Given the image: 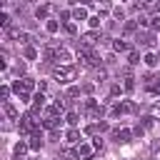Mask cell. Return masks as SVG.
Returning <instances> with one entry per match:
<instances>
[{
    "mask_svg": "<svg viewBox=\"0 0 160 160\" xmlns=\"http://www.w3.org/2000/svg\"><path fill=\"white\" fill-rule=\"evenodd\" d=\"M112 138H115L118 142H130V140L135 138V132H132L130 128H115V130H112Z\"/></svg>",
    "mask_w": 160,
    "mask_h": 160,
    "instance_id": "cell-7",
    "label": "cell"
},
{
    "mask_svg": "<svg viewBox=\"0 0 160 160\" xmlns=\"http://www.w3.org/2000/svg\"><path fill=\"white\" fill-rule=\"evenodd\" d=\"M142 80H145V88H148V92H152V95H160V75H145Z\"/></svg>",
    "mask_w": 160,
    "mask_h": 160,
    "instance_id": "cell-8",
    "label": "cell"
},
{
    "mask_svg": "<svg viewBox=\"0 0 160 160\" xmlns=\"http://www.w3.org/2000/svg\"><path fill=\"white\" fill-rule=\"evenodd\" d=\"M155 12L160 15V0H155Z\"/></svg>",
    "mask_w": 160,
    "mask_h": 160,
    "instance_id": "cell-44",
    "label": "cell"
},
{
    "mask_svg": "<svg viewBox=\"0 0 160 160\" xmlns=\"http://www.w3.org/2000/svg\"><path fill=\"white\" fill-rule=\"evenodd\" d=\"M25 150H30V142H18V145H15V158H20Z\"/></svg>",
    "mask_w": 160,
    "mask_h": 160,
    "instance_id": "cell-30",
    "label": "cell"
},
{
    "mask_svg": "<svg viewBox=\"0 0 160 160\" xmlns=\"http://www.w3.org/2000/svg\"><path fill=\"white\" fill-rule=\"evenodd\" d=\"M48 12H50V5H48V2H40L38 10H35V18H38V20H48Z\"/></svg>",
    "mask_w": 160,
    "mask_h": 160,
    "instance_id": "cell-18",
    "label": "cell"
},
{
    "mask_svg": "<svg viewBox=\"0 0 160 160\" xmlns=\"http://www.w3.org/2000/svg\"><path fill=\"white\" fill-rule=\"evenodd\" d=\"M78 2H80V5H90L92 0H78Z\"/></svg>",
    "mask_w": 160,
    "mask_h": 160,
    "instance_id": "cell-45",
    "label": "cell"
},
{
    "mask_svg": "<svg viewBox=\"0 0 160 160\" xmlns=\"http://www.w3.org/2000/svg\"><path fill=\"white\" fill-rule=\"evenodd\" d=\"M65 122H68L70 128H75V125L80 122V112H78V110H70V112H65Z\"/></svg>",
    "mask_w": 160,
    "mask_h": 160,
    "instance_id": "cell-20",
    "label": "cell"
},
{
    "mask_svg": "<svg viewBox=\"0 0 160 160\" xmlns=\"http://www.w3.org/2000/svg\"><path fill=\"white\" fill-rule=\"evenodd\" d=\"M112 50L115 52H130V45L125 42V38H120V40H112Z\"/></svg>",
    "mask_w": 160,
    "mask_h": 160,
    "instance_id": "cell-19",
    "label": "cell"
},
{
    "mask_svg": "<svg viewBox=\"0 0 160 160\" xmlns=\"http://www.w3.org/2000/svg\"><path fill=\"white\" fill-rule=\"evenodd\" d=\"M42 130H58V125H60V115H50V118H42Z\"/></svg>",
    "mask_w": 160,
    "mask_h": 160,
    "instance_id": "cell-13",
    "label": "cell"
},
{
    "mask_svg": "<svg viewBox=\"0 0 160 160\" xmlns=\"http://www.w3.org/2000/svg\"><path fill=\"white\" fill-rule=\"evenodd\" d=\"M122 88H125V92H132L135 90V78L132 75H125L122 78Z\"/></svg>",
    "mask_w": 160,
    "mask_h": 160,
    "instance_id": "cell-23",
    "label": "cell"
},
{
    "mask_svg": "<svg viewBox=\"0 0 160 160\" xmlns=\"http://www.w3.org/2000/svg\"><path fill=\"white\" fill-rule=\"evenodd\" d=\"M142 62H145L148 68H155L160 60H158V55H155V52H145V55H142Z\"/></svg>",
    "mask_w": 160,
    "mask_h": 160,
    "instance_id": "cell-21",
    "label": "cell"
},
{
    "mask_svg": "<svg viewBox=\"0 0 160 160\" xmlns=\"http://www.w3.org/2000/svg\"><path fill=\"white\" fill-rule=\"evenodd\" d=\"M65 32H68V35H75V32H78V25H75V22H65Z\"/></svg>",
    "mask_w": 160,
    "mask_h": 160,
    "instance_id": "cell-33",
    "label": "cell"
},
{
    "mask_svg": "<svg viewBox=\"0 0 160 160\" xmlns=\"http://www.w3.org/2000/svg\"><path fill=\"white\" fill-rule=\"evenodd\" d=\"M140 120H142V128H145V130H150V128L155 125V115H145V118H140Z\"/></svg>",
    "mask_w": 160,
    "mask_h": 160,
    "instance_id": "cell-29",
    "label": "cell"
},
{
    "mask_svg": "<svg viewBox=\"0 0 160 160\" xmlns=\"http://www.w3.org/2000/svg\"><path fill=\"white\" fill-rule=\"evenodd\" d=\"M138 30H140V22H138V20H125V25H122V38L130 40Z\"/></svg>",
    "mask_w": 160,
    "mask_h": 160,
    "instance_id": "cell-9",
    "label": "cell"
},
{
    "mask_svg": "<svg viewBox=\"0 0 160 160\" xmlns=\"http://www.w3.org/2000/svg\"><path fill=\"white\" fill-rule=\"evenodd\" d=\"M152 115H155V118H160V105H155V108H152Z\"/></svg>",
    "mask_w": 160,
    "mask_h": 160,
    "instance_id": "cell-43",
    "label": "cell"
},
{
    "mask_svg": "<svg viewBox=\"0 0 160 160\" xmlns=\"http://www.w3.org/2000/svg\"><path fill=\"white\" fill-rule=\"evenodd\" d=\"M2 115L8 118V120H18L20 118V112H18V108L10 102V100H2Z\"/></svg>",
    "mask_w": 160,
    "mask_h": 160,
    "instance_id": "cell-10",
    "label": "cell"
},
{
    "mask_svg": "<svg viewBox=\"0 0 160 160\" xmlns=\"http://www.w3.org/2000/svg\"><path fill=\"white\" fill-rule=\"evenodd\" d=\"M55 50H58V48H45V50H42V58H45L48 62H52V60H55Z\"/></svg>",
    "mask_w": 160,
    "mask_h": 160,
    "instance_id": "cell-27",
    "label": "cell"
},
{
    "mask_svg": "<svg viewBox=\"0 0 160 160\" xmlns=\"http://www.w3.org/2000/svg\"><path fill=\"white\" fill-rule=\"evenodd\" d=\"M150 148H152V152H158V150H160V140H155V142H152Z\"/></svg>",
    "mask_w": 160,
    "mask_h": 160,
    "instance_id": "cell-42",
    "label": "cell"
},
{
    "mask_svg": "<svg viewBox=\"0 0 160 160\" xmlns=\"http://www.w3.org/2000/svg\"><path fill=\"white\" fill-rule=\"evenodd\" d=\"M92 145H95V150H102V138L95 135V138H92Z\"/></svg>",
    "mask_w": 160,
    "mask_h": 160,
    "instance_id": "cell-37",
    "label": "cell"
},
{
    "mask_svg": "<svg viewBox=\"0 0 160 160\" xmlns=\"http://www.w3.org/2000/svg\"><path fill=\"white\" fill-rule=\"evenodd\" d=\"M18 128H20V132L22 135H32V132H38V130H42V125H38L35 122V115H22L20 118V122H18Z\"/></svg>",
    "mask_w": 160,
    "mask_h": 160,
    "instance_id": "cell-4",
    "label": "cell"
},
{
    "mask_svg": "<svg viewBox=\"0 0 160 160\" xmlns=\"http://www.w3.org/2000/svg\"><path fill=\"white\" fill-rule=\"evenodd\" d=\"M92 152H95V145H92V142H78V148H75V155H78L80 160H90Z\"/></svg>",
    "mask_w": 160,
    "mask_h": 160,
    "instance_id": "cell-6",
    "label": "cell"
},
{
    "mask_svg": "<svg viewBox=\"0 0 160 160\" xmlns=\"http://www.w3.org/2000/svg\"><path fill=\"white\" fill-rule=\"evenodd\" d=\"M72 18H75V20H88V10H85V5H78V8L72 10Z\"/></svg>",
    "mask_w": 160,
    "mask_h": 160,
    "instance_id": "cell-22",
    "label": "cell"
},
{
    "mask_svg": "<svg viewBox=\"0 0 160 160\" xmlns=\"http://www.w3.org/2000/svg\"><path fill=\"white\" fill-rule=\"evenodd\" d=\"M78 75V68L75 65H55L52 68V78L60 82V85H70Z\"/></svg>",
    "mask_w": 160,
    "mask_h": 160,
    "instance_id": "cell-1",
    "label": "cell"
},
{
    "mask_svg": "<svg viewBox=\"0 0 160 160\" xmlns=\"http://www.w3.org/2000/svg\"><path fill=\"white\" fill-rule=\"evenodd\" d=\"M140 60H142V58H140L138 50H130V52H128V65H138Z\"/></svg>",
    "mask_w": 160,
    "mask_h": 160,
    "instance_id": "cell-25",
    "label": "cell"
},
{
    "mask_svg": "<svg viewBox=\"0 0 160 160\" xmlns=\"http://www.w3.org/2000/svg\"><path fill=\"white\" fill-rule=\"evenodd\" d=\"M90 20V28L95 30V28H100V15H92V18H88Z\"/></svg>",
    "mask_w": 160,
    "mask_h": 160,
    "instance_id": "cell-34",
    "label": "cell"
},
{
    "mask_svg": "<svg viewBox=\"0 0 160 160\" xmlns=\"http://www.w3.org/2000/svg\"><path fill=\"white\" fill-rule=\"evenodd\" d=\"M80 95V88H68V98H78Z\"/></svg>",
    "mask_w": 160,
    "mask_h": 160,
    "instance_id": "cell-40",
    "label": "cell"
},
{
    "mask_svg": "<svg viewBox=\"0 0 160 160\" xmlns=\"http://www.w3.org/2000/svg\"><path fill=\"white\" fill-rule=\"evenodd\" d=\"M40 52H38V45L35 42H30V45H22V58L25 60H35Z\"/></svg>",
    "mask_w": 160,
    "mask_h": 160,
    "instance_id": "cell-14",
    "label": "cell"
},
{
    "mask_svg": "<svg viewBox=\"0 0 160 160\" xmlns=\"http://www.w3.org/2000/svg\"><path fill=\"white\" fill-rule=\"evenodd\" d=\"M40 148H42V130L30 135V150H40Z\"/></svg>",
    "mask_w": 160,
    "mask_h": 160,
    "instance_id": "cell-17",
    "label": "cell"
},
{
    "mask_svg": "<svg viewBox=\"0 0 160 160\" xmlns=\"http://www.w3.org/2000/svg\"><path fill=\"white\" fill-rule=\"evenodd\" d=\"M38 90H40V92H45V90H48V82H45V80H40V82H38Z\"/></svg>",
    "mask_w": 160,
    "mask_h": 160,
    "instance_id": "cell-41",
    "label": "cell"
},
{
    "mask_svg": "<svg viewBox=\"0 0 160 160\" xmlns=\"http://www.w3.org/2000/svg\"><path fill=\"white\" fill-rule=\"evenodd\" d=\"M8 95H10V85H2V88H0V98L8 100Z\"/></svg>",
    "mask_w": 160,
    "mask_h": 160,
    "instance_id": "cell-36",
    "label": "cell"
},
{
    "mask_svg": "<svg viewBox=\"0 0 160 160\" xmlns=\"http://www.w3.org/2000/svg\"><path fill=\"white\" fill-rule=\"evenodd\" d=\"M78 58L82 60V65L85 68H100V55L92 50V48H85V45H80V50H78Z\"/></svg>",
    "mask_w": 160,
    "mask_h": 160,
    "instance_id": "cell-3",
    "label": "cell"
},
{
    "mask_svg": "<svg viewBox=\"0 0 160 160\" xmlns=\"http://www.w3.org/2000/svg\"><path fill=\"white\" fill-rule=\"evenodd\" d=\"M58 28H60V22H58L55 18H48V22H45V30L52 35V32H58Z\"/></svg>",
    "mask_w": 160,
    "mask_h": 160,
    "instance_id": "cell-24",
    "label": "cell"
},
{
    "mask_svg": "<svg viewBox=\"0 0 160 160\" xmlns=\"http://www.w3.org/2000/svg\"><path fill=\"white\" fill-rule=\"evenodd\" d=\"M0 25H2L5 30L10 28V15H8V12H2V15H0Z\"/></svg>",
    "mask_w": 160,
    "mask_h": 160,
    "instance_id": "cell-32",
    "label": "cell"
},
{
    "mask_svg": "<svg viewBox=\"0 0 160 160\" xmlns=\"http://www.w3.org/2000/svg\"><path fill=\"white\" fill-rule=\"evenodd\" d=\"M112 15H115V20H125V15H122L120 8H112Z\"/></svg>",
    "mask_w": 160,
    "mask_h": 160,
    "instance_id": "cell-39",
    "label": "cell"
},
{
    "mask_svg": "<svg viewBox=\"0 0 160 160\" xmlns=\"http://www.w3.org/2000/svg\"><path fill=\"white\" fill-rule=\"evenodd\" d=\"M65 142H68V145H78V142H82V140H80V130H78V128H70V130L65 132Z\"/></svg>",
    "mask_w": 160,
    "mask_h": 160,
    "instance_id": "cell-15",
    "label": "cell"
},
{
    "mask_svg": "<svg viewBox=\"0 0 160 160\" xmlns=\"http://www.w3.org/2000/svg\"><path fill=\"white\" fill-rule=\"evenodd\" d=\"M135 110H138V105H135L132 100H120V102H115V105H112L110 115H115V118H118V115H132Z\"/></svg>",
    "mask_w": 160,
    "mask_h": 160,
    "instance_id": "cell-5",
    "label": "cell"
},
{
    "mask_svg": "<svg viewBox=\"0 0 160 160\" xmlns=\"http://www.w3.org/2000/svg\"><path fill=\"white\" fill-rule=\"evenodd\" d=\"M158 160H160V155H158Z\"/></svg>",
    "mask_w": 160,
    "mask_h": 160,
    "instance_id": "cell-47",
    "label": "cell"
},
{
    "mask_svg": "<svg viewBox=\"0 0 160 160\" xmlns=\"http://www.w3.org/2000/svg\"><path fill=\"white\" fill-rule=\"evenodd\" d=\"M150 28H152V30H160V15H155V18L150 20Z\"/></svg>",
    "mask_w": 160,
    "mask_h": 160,
    "instance_id": "cell-38",
    "label": "cell"
},
{
    "mask_svg": "<svg viewBox=\"0 0 160 160\" xmlns=\"http://www.w3.org/2000/svg\"><path fill=\"white\" fill-rule=\"evenodd\" d=\"M70 58H72V55H70L68 48H58V50H55V62H58V65H70Z\"/></svg>",
    "mask_w": 160,
    "mask_h": 160,
    "instance_id": "cell-12",
    "label": "cell"
},
{
    "mask_svg": "<svg viewBox=\"0 0 160 160\" xmlns=\"http://www.w3.org/2000/svg\"><path fill=\"white\" fill-rule=\"evenodd\" d=\"M98 40H100V32H98V30H90V32H85V35L80 38V45H85V48H92Z\"/></svg>",
    "mask_w": 160,
    "mask_h": 160,
    "instance_id": "cell-11",
    "label": "cell"
},
{
    "mask_svg": "<svg viewBox=\"0 0 160 160\" xmlns=\"http://www.w3.org/2000/svg\"><path fill=\"white\" fill-rule=\"evenodd\" d=\"M98 8H100V12H108V10H112L110 0H98Z\"/></svg>",
    "mask_w": 160,
    "mask_h": 160,
    "instance_id": "cell-31",
    "label": "cell"
},
{
    "mask_svg": "<svg viewBox=\"0 0 160 160\" xmlns=\"http://www.w3.org/2000/svg\"><path fill=\"white\" fill-rule=\"evenodd\" d=\"M102 130H108V122H102V120H100V122H92V125L85 128L88 135H98V132H102Z\"/></svg>",
    "mask_w": 160,
    "mask_h": 160,
    "instance_id": "cell-16",
    "label": "cell"
},
{
    "mask_svg": "<svg viewBox=\"0 0 160 160\" xmlns=\"http://www.w3.org/2000/svg\"><path fill=\"white\" fill-rule=\"evenodd\" d=\"M18 160H22V158H18Z\"/></svg>",
    "mask_w": 160,
    "mask_h": 160,
    "instance_id": "cell-46",
    "label": "cell"
},
{
    "mask_svg": "<svg viewBox=\"0 0 160 160\" xmlns=\"http://www.w3.org/2000/svg\"><path fill=\"white\" fill-rule=\"evenodd\" d=\"M70 18H72V12H68V10L60 12V22H70Z\"/></svg>",
    "mask_w": 160,
    "mask_h": 160,
    "instance_id": "cell-35",
    "label": "cell"
},
{
    "mask_svg": "<svg viewBox=\"0 0 160 160\" xmlns=\"http://www.w3.org/2000/svg\"><path fill=\"white\" fill-rule=\"evenodd\" d=\"M150 2H152V0H150Z\"/></svg>",
    "mask_w": 160,
    "mask_h": 160,
    "instance_id": "cell-48",
    "label": "cell"
},
{
    "mask_svg": "<svg viewBox=\"0 0 160 160\" xmlns=\"http://www.w3.org/2000/svg\"><path fill=\"white\" fill-rule=\"evenodd\" d=\"M120 92H125V88H122V82H115V85H110V98H118Z\"/></svg>",
    "mask_w": 160,
    "mask_h": 160,
    "instance_id": "cell-26",
    "label": "cell"
},
{
    "mask_svg": "<svg viewBox=\"0 0 160 160\" xmlns=\"http://www.w3.org/2000/svg\"><path fill=\"white\" fill-rule=\"evenodd\" d=\"M95 70H98V72H95V80H98V82H105V80H108V70H105V68H95Z\"/></svg>",
    "mask_w": 160,
    "mask_h": 160,
    "instance_id": "cell-28",
    "label": "cell"
},
{
    "mask_svg": "<svg viewBox=\"0 0 160 160\" xmlns=\"http://www.w3.org/2000/svg\"><path fill=\"white\" fill-rule=\"evenodd\" d=\"M102 112H105V105H102L100 100L88 98V100L82 102V115H88L90 120H100V118H102Z\"/></svg>",
    "mask_w": 160,
    "mask_h": 160,
    "instance_id": "cell-2",
    "label": "cell"
}]
</instances>
